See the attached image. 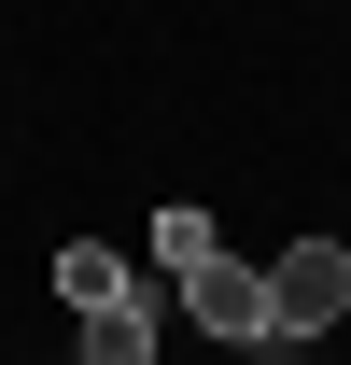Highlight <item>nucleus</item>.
I'll return each instance as SVG.
<instances>
[{"label":"nucleus","mask_w":351,"mask_h":365,"mask_svg":"<svg viewBox=\"0 0 351 365\" xmlns=\"http://www.w3.org/2000/svg\"><path fill=\"white\" fill-rule=\"evenodd\" d=\"M225 365H281V351H225Z\"/></svg>","instance_id":"6"},{"label":"nucleus","mask_w":351,"mask_h":365,"mask_svg":"<svg viewBox=\"0 0 351 365\" xmlns=\"http://www.w3.org/2000/svg\"><path fill=\"white\" fill-rule=\"evenodd\" d=\"M56 295H71V309H113V295H127V267H113L98 239H71V253H56Z\"/></svg>","instance_id":"4"},{"label":"nucleus","mask_w":351,"mask_h":365,"mask_svg":"<svg viewBox=\"0 0 351 365\" xmlns=\"http://www.w3.org/2000/svg\"><path fill=\"white\" fill-rule=\"evenodd\" d=\"M211 253H225L211 211H155V267H169V281H183V267H211Z\"/></svg>","instance_id":"5"},{"label":"nucleus","mask_w":351,"mask_h":365,"mask_svg":"<svg viewBox=\"0 0 351 365\" xmlns=\"http://www.w3.org/2000/svg\"><path fill=\"white\" fill-rule=\"evenodd\" d=\"M71 365H155V295L127 281L113 309H85V351H71Z\"/></svg>","instance_id":"3"},{"label":"nucleus","mask_w":351,"mask_h":365,"mask_svg":"<svg viewBox=\"0 0 351 365\" xmlns=\"http://www.w3.org/2000/svg\"><path fill=\"white\" fill-rule=\"evenodd\" d=\"M183 323H211L225 351H267V295H253V267H239V253L183 267Z\"/></svg>","instance_id":"2"},{"label":"nucleus","mask_w":351,"mask_h":365,"mask_svg":"<svg viewBox=\"0 0 351 365\" xmlns=\"http://www.w3.org/2000/svg\"><path fill=\"white\" fill-rule=\"evenodd\" d=\"M253 295H267V351L281 337H323V323H351V253L337 239H295L281 267H253Z\"/></svg>","instance_id":"1"}]
</instances>
